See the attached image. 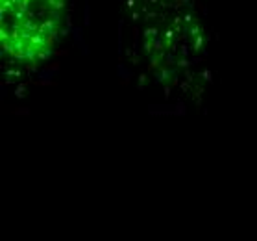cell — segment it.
I'll return each mask as SVG.
<instances>
[{"label":"cell","mask_w":257,"mask_h":241,"mask_svg":"<svg viewBox=\"0 0 257 241\" xmlns=\"http://www.w3.org/2000/svg\"><path fill=\"white\" fill-rule=\"evenodd\" d=\"M67 0H0V45L15 61L34 63L56 47Z\"/></svg>","instance_id":"6da1fadb"}]
</instances>
